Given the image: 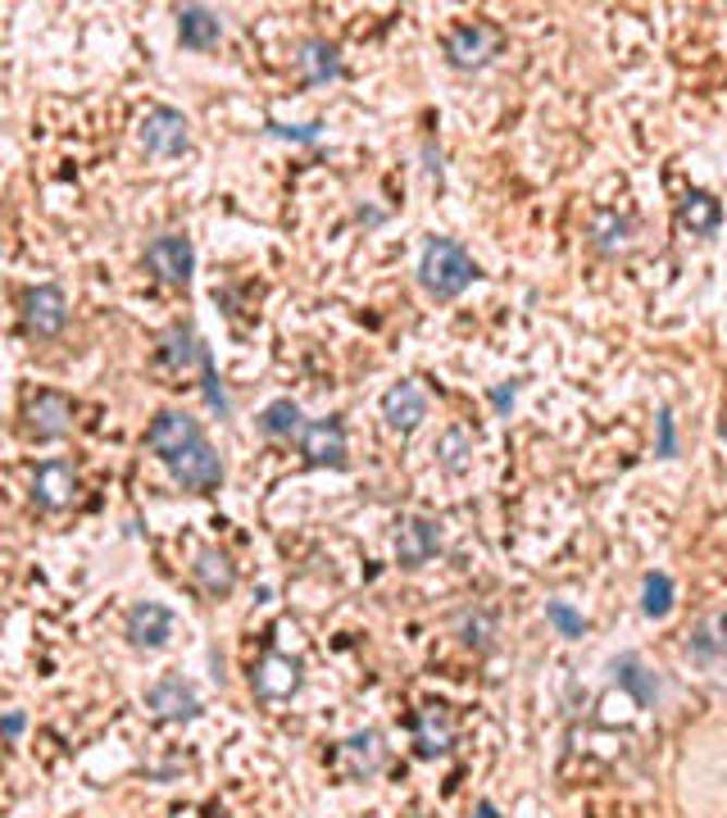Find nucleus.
<instances>
[{
    "label": "nucleus",
    "mask_w": 727,
    "mask_h": 818,
    "mask_svg": "<svg viewBox=\"0 0 727 818\" xmlns=\"http://www.w3.org/2000/svg\"><path fill=\"white\" fill-rule=\"evenodd\" d=\"M637 233V223L628 214H614V210H601L591 219V241L601 246V250H618V246H628Z\"/></svg>",
    "instance_id": "cd10ccee"
},
{
    "label": "nucleus",
    "mask_w": 727,
    "mask_h": 818,
    "mask_svg": "<svg viewBox=\"0 0 727 818\" xmlns=\"http://www.w3.org/2000/svg\"><path fill=\"white\" fill-rule=\"evenodd\" d=\"M192 582L210 600H227L232 592H237V565H232L219 546H200L196 559H192Z\"/></svg>",
    "instance_id": "aec40b11"
},
{
    "label": "nucleus",
    "mask_w": 727,
    "mask_h": 818,
    "mask_svg": "<svg viewBox=\"0 0 727 818\" xmlns=\"http://www.w3.org/2000/svg\"><path fill=\"white\" fill-rule=\"evenodd\" d=\"M428 173L436 177V187H441V150H436L432 141H428Z\"/></svg>",
    "instance_id": "c9c22d12"
},
{
    "label": "nucleus",
    "mask_w": 727,
    "mask_h": 818,
    "mask_svg": "<svg viewBox=\"0 0 727 818\" xmlns=\"http://www.w3.org/2000/svg\"><path fill=\"white\" fill-rule=\"evenodd\" d=\"M409 818H423V814H409Z\"/></svg>",
    "instance_id": "58836bf2"
},
{
    "label": "nucleus",
    "mask_w": 727,
    "mask_h": 818,
    "mask_svg": "<svg viewBox=\"0 0 727 818\" xmlns=\"http://www.w3.org/2000/svg\"><path fill=\"white\" fill-rule=\"evenodd\" d=\"M718 437L727 442V409H723V419H718Z\"/></svg>",
    "instance_id": "4c0bfd02"
},
{
    "label": "nucleus",
    "mask_w": 727,
    "mask_h": 818,
    "mask_svg": "<svg viewBox=\"0 0 727 818\" xmlns=\"http://www.w3.org/2000/svg\"><path fill=\"white\" fill-rule=\"evenodd\" d=\"M641 614L645 619H668L673 614V578L664 569H651L641 578Z\"/></svg>",
    "instance_id": "bb28decb"
},
{
    "label": "nucleus",
    "mask_w": 727,
    "mask_h": 818,
    "mask_svg": "<svg viewBox=\"0 0 727 818\" xmlns=\"http://www.w3.org/2000/svg\"><path fill=\"white\" fill-rule=\"evenodd\" d=\"M486 400H491V409H496L501 419H509V409L518 400V387H514V382H505V387H486Z\"/></svg>",
    "instance_id": "72a5a7b5"
},
{
    "label": "nucleus",
    "mask_w": 727,
    "mask_h": 818,
    "mask_svg": "<svg viewBox=\"0 0 727 818\" xmlns=\"http://www.w3.org/2000/svg\"><path fill=\"white\" fill-rule=\"evenodd\" d=\"M473 818H501V809L491 805V801H478V805H473Z\"/></svg>",
    "instance_id": "e433bc0d"
},
{
    "label": "nucleus",
    "mask_w": 727,
    "mask_h": 818,
    "mask_svg": "<svg viewBox=\"0 0 727 818\" xmlns=\"http://www.w3.org/2000/svg\"><path fill=\"white\" fill-rule=\"evenodd\" d=\"M141 264L150 269L155 283L187 292V287H192V273H196V246H192L187 233H164V237L146 241Z\"/></svg>",
    "instance_id": "7ed1b4c3"
},
{
    "label": "nucleus",
    "mask_w": 727,
    "mask_h": 818,
    "mask_svg": "<svg viewBox=\"0 0 727 818\" xmlns=\"http://www.w3.org/2000/svg\"><path fill=\"white\" fill-rule=\"evenodd\" d=\"M687 655L695 664H718L727 655V609L710 614V619H700L695 632L687 636Z\"/></svg>",
    "instance_id": "393cba45"
},
{
    "label": "nucleus",
    "mask_w": 727,
    "mask_h": 818,
    "mask_svg": "<svg viewBox=\"0 0 727 818\" xmlns=\"http://www.w3.org/2000/svg\"><path fill=\"white\" fill-rule=\"evenodd\" d=\"M300 682H305L300 659L296 655H282V650H269L264 659L255 664V673H250V686H255L259 701H292L300 692Z\"/></svg>",
    "instance_id": "ddd939ff"
},
{
    "label": "nucleus",
    "mask_w": 727,
    "mask_h": 818,
    "mask_svg": "<svg viewBox=\"0 0 727 818\" xmlns=\"http://www.w3.org/2000/svg\"><path fill=\"white\" fill-rule=\"evenodd\" d=\"M255 427L264 432L269 442H292V437H300V427H305V414H300V405H296L292 396H278V400H269L264 409H259Z\"/></svg>",
    "instance_id": "b1692460"
},
{
    "label": "nucleus",
    "mask_w": 727,
    "mask_h": 818,
    "mask_svg": "<svg viewBox=\"0 0 727 818\" xmlns=\"http://www.w3.org/2000/svg\"><path fill=\"white\" fill-rule=\"evenodd\" d=\"M146 709L155 714V719H164V723H187L200 714V696H196V686L187 678H177V673H164V678H155L146 686Z\"/></svg>",
    "instance_id": "9d476101"
},
{
    "label": "nucleus",
    "mask_w": 727,
    "mask_h": 818,
    "mask_svg": "<svg viewBox=\"0 0 727 818\" xmlns=\"http://www.w3.org/2000/svg\"><path fill=\"white\" fill-rule=\"evenodd\" d=\"M264 133H269V137H278V141L315 146V141L323 137V123H278V119H269V123H264Z\"/></svg>",
    "instance_id": "2f4dec72"
},
{
    "label": "nucleus",
    "mask_w": 727,
    "mask_h": 818,
    "mask_svg": "<svg viewBox=\"0 0 727 818\" xmlns=\"http://www.w3.org/2000/svg\"><path fill=\"white\" fill-rule=\"evenodd\" d=\"M655 427H660V446H655V455H660V459H673V455H678V432H673V409H660Z\"/></svg>",
    "instance_id": "473e14b6"
},
{
    "label": "nucleus",
    "mask_w": 727,
    "mask_h": 818,
    "mask_svg": "<svg viewBox=\"0 0 727 818\" xmlns=\"http://www.w3.org/2000/svg\"><path fill=\"white\" fill-rule=\"evenodd\" d=\"M0 255H5V246H0Z\"/></svg>",
    "instance_id": "ea45409f"
},
{
    "label": "nucleus",
    "mask_w": 727,
    "mask_h": 818,
    "mask_svg": "<svg viewBox=\"0 0 727 818\" xmlns=\"http://www.w3.org/2000/svg\"><path fill=\"white\" fill-rule=\"evenodd\" d=\"M23 327H28L33 337H41V342L60 337V332L69 327V296L56 283L23 292Z\"/></svg>",
    "instance_id": "9b49d317"
},
{
    "label": "nucleus",
    "mask_w": 727,
    "mask_h": 818,
    "mask_svg": "<svg viewBox=\"0 0 727 818\" xmlns=\"http://www.w3.org/2000/svg\"><path fill=\"white\" fill-rule=\"evenodd\" d=\"M609 673H614V682L623 686V692H628L641 709H655L660 705V678H655V669L651 664H645L641 655H614L609 659Z\"/></svg>",
    "instance_id": "412c9836"
},
{
    "label": "nucleus",
    "mask_w": 727,
    "mask_h": 818,
    "mask_svg": "<svg viewBox=\"0 0 727 818\" xmlns=\"http://www.w3.org/2000/svg\"><path fill=\"white\" fill-rule=\"evenodd\" d=\"M77 496V469L69 459H46V464L33 473V505L46 509V515H60L69 509Z\"/></svg>",
    "instance_id": "dca6fc26"
},
{
    "label": "nucleus",
    "mask_w": 727,
    "mask_h": 818,
    "mask_svg": "<svg viewBox=\"0 0 727 818\" xmlns=\"http://www.w3.org/2000/svg\"><path fill=\"white\" fill-rule=\"evenodd\" d=\"M436 464L446 469V473H469V464H473V437L464 427H446L441 432V442H436Z\"/></svg>",
    "instance_id": "a878e982"
},
{
    "label": "nucleus",
    "mask_w": 727,
    "mask_h": 818,
    "mask_svg": "<svg viewBox=\"0 0 727 818\" xmlns=\"http://www.w3.org/2000/svg\"><path fill=\"white\" fill-rule=\"evenodd\" d=\"M200 442H205V427H200V419L187 414V409H160L146 427V450L155 459H164V464H173L177 455H187Z\"/></svg>",
    "instance_id": "39448f33"
},
{
    "label": "nucleus",
    "mask_w": 727,
    "mask_h": 818,
    "mask_svg": "<svg viewBox=\"0 0 727 818\" xmlns=\"http://www.w3.org/2000/svg\"><path fill=\"white\" fill-rule=\"evenodd\" d=\"M300 455H305V464L309 469H346V423L328 414V419H315V423H305L300 427Z\"/></svg>",
    "instance_id": "0eeeda50"
},
{
    "label": "nucleus",
    "mask_w": 727,
    "mask_h": 818,
    "mask_svg": "<svg viewBox=\"0 0 727 818\" xmlns=\"http://www.w3.org/2000/svg\"><path fill=\"white\" fill-rule=\"evenodd\" d=\"M441 50H446V64H451V69L478 73V69H486V64L505 50V33L496 28V23L473 18V23H459V28H451V33H446V46H441Z\"/></svg>",
    "instance_id": "f03ea898"
},
{
    "label": "nucleus",
    "mask_w": 727,
    "mask_h": 818,
    "mask_svg": "<svg viewBox=\"0 0 727 818\" xmlns=\"http://www.w3.org/2000/svg\"><path fill=\"white\" fill-rule=\"evenodd\" d=\"M459 632H464V642H469L473 650H491L496 646V619H491V614H469V619L459 623Z\"/></svg>",
    "instance_id": "7c9ffc66"
},
{
    "label": "nucleus",
    "mask_w": 727,
    "mask_h": 818,
    "mask_svg": "<svg viewBox=\"0 0 727 818\" xmlns=\"http://www.w3.org/2000/svg\"><path fill=\"white\" fill-rule=\"evenodd\" d=\"M378 409H382V419H386V427H392V432L414 437V432L423 427V419H428V396L419 392V382L401 377V382H392V387L382 392Z\"/></svg>",
    "instance_id": "4468645a"
},
{
    "label": "nucleus",
    "mask_w": 727,
    "mask_h": 818,
    "mask_svg": "<svg viewBox=\"0 0 727 818\" xmlns=\"http://www.w3.org/2000/svg\"><path fill=\"white\" fill-rule=\"evenodd\" d=\"M678 227H682V233H691V237H705V241L718 237V227H723V205H718V196L691 187V191L678 200Z\"/></svg>",
    "instance_id": "4be33fe9"
},
{
    "label": "nucleus",
    "mask_w": 727,
    "mask_h": 818,
    "mask_svg": "<svg viewBox=\"0 0 727 818\" xmlns=\"http://www.w3.org/2000/svg\"><path fill=\"white\" fill-rule=\"evenodd\" d=\"M23 732H28V714H23V709L0 714V741H19Z\"/></svg>",
    "instance_id": "f704fd0d"
},
{
    "label": "nucleus",
    "mask_w": 727,
    "mask_h": 818,
    "mask_svg": "<svg viewBox=\"0 0 727 818\" xmlns=\"http://www.w3.org/2000/svg\"><path fill=\"white\" fill-rule=\"evenodd\" d=\"M123 636L133 650H164L173 636V609L160 600H137L123 614Z\"/></svg>",
    "instance_id": "6e6552de"
},
{
    "label": "nucleus",
    "mask_w": 727,
    "mask_h": 818,
    "mask_svg": "<svg viewBox=\"0 0 727 818\" xmlns=\"http://www.w3.org/2000/svg\"><path fill=\"white\" fill-rule=\"evenodd\" d=\"M296 69H300V83L305 87H328V83H342L346 78V64H342V46L328 41V37H305L296 50Z\"/></svg>",
    "instance_id": "2eb2a0df"
},
{
    "label": "nucleus",
    "mask_w": 727,
    "mask_h": 818,
    "mask_svg": "<svg viewBox=\"0 0 727 818\" xmlns=\"http://www.w3.org/2000/svg\"><path fill=\"white\" fill-rule=\"evenodd\" d=\"M382 764H386V746H382V736H378L373 728L346 736L342 746H336V755H332L336 778H346V782H369V778H378Z\"/></svg>",
    "instance_id": "1a4fd4ad"
},
{
    "label": "nucleus",
    "mask_w": 727,
    "mask_h": 818,
    "mask_svg": "<svg viewBox=\"0 0 727 818\" xmlns=\"http://www.w3.org/2000/svg\"><path fill=\"white\" fill-rule=\"evenodd\" d=\"M141 150L155 160H177L192 150V123L173 106H150L141 119Z\"/></svg>",
    "instance_id": "20e7f679"
},
{
    "label": "nucleus",
    "mask_w": 727,
    "mask_h": 818,
    "mask_svg": "<svg viewBox=\"0 0 727 818\" xmlns=\"http://www.w3.org/2000/svg\"><path fill=\"white\" fill-rule=\"evenodd\" d=\"M73 423H77V405L64 392H37L23 405V427H28V437H37V442L73 437Z\"/></svg>",
    "instance_id": "423d86ee"
},
{
    "label": "nucleus",
    "mask_w": 727,
    "mask_h": 818,
    "mask_svg": "<svg viewBox=\"0 0 727 818\" xmlns=\"http://www.w3.org/2000/svg\"><path fill=\"white\" fill-rule=\"evenodd\" d=\"M200 396H205V405L214 409L219 419H232V400H227V387H223V377H219V369H214V350L205 346V355H200Z\"/></svg>",
    "instance_id": "c85d7f7f"
},
{
    "label": "nucleus",
    "mask_w": 727,
    "mask_h": 818,
    "mask_svg": "<svg viewBox=\"0 0 727 818\" xmlns=\"http://www.w3.org/2000/svg\"><path fill=\"white\" fill-rule=\"evenodd\" d=\"M482 277L478 260L455 237H428L419 255V287L432 300H459Z\"/></svg>",
    "instance_id": "f257e3e1"
},
{
    "label": "nucleus",
    "mask_w": 727,
    "mask_h": 818,
    "mask_svg": "<svg viewBox=\"0 0 727 818\" xmlns=\"http://www.w3.org/2000/svg\"><path fill=\"white\" fill-rule=\"evenodd\" d=\"M414 751L419 759H441L455 751V719L446 705H423L414 714Z\"/></svg>",
    "instance_id": "a211bd4d"
},
{
    "label": "nucleus",
    "mask_w": 727,
    "mask_h": 818,
    "mask_svg": "<svg viewBox=\"0 0 727 818\" xmlns=\"http://www.w3.org/2000/svg\"><path fill=\"white\" fill-rule=\"evenodd\" d=\"M545 619H551V628L559 636H568V642H582L587 636V619L568 600H545Z\"/></svg>",
    "instance_id": "c756f323"
},
{
    "label": "nucleus",
    "mask_w": 727,
    "mask_h": 818,
    "mask_svg": "<svg viewBox=\"0 0 727 818\" xmlns=\"http://www.w3.org/2000/svg\"><path fill=\"white\" fill-rule=\"evenodd\" d=\"M200 355H205V342L192 323H169L160 337H155V360L169 373H187L192 364H200Z\"/></svg>",
    "instance_id": "6ab92c4d"
},
{
    "label": "nucleus",
    "mask_w": 727,
    "mask_h": 818,
    "mask_svg": "<svg viewBox=\"0 0 727 818\" xmlns=\"http://www.w3.org/2000/svg\"><path fill=\"white\" fill-rule=\"evenodd\" d=\"M169 478H173V487L182 492H196V496H210L219 482H223V459L210 442H200L192 446L187 455H177L173 464H169Z\"/></svg>",
    "instance_id": "f8f14e48"
},
{
    "label": "nucleus",
    "mask_w": 727,
    "mask_h": 818,
    "mask_svg": "<svg viewBox=\"0 0 727 818\" xmlns=\"http://www.w3.org/2000/svg\"><path fill=\"white\" fill-rule=\"evenodd\" d=\"M436 550H441V523L436 519L409 515V519L396 523V559H401V569H423Z\"/></svg>",
    "instance_id": "f3484780"
},
{
    "label": "nucleus",
    "mask_w": 727,
    "mask_h": 818,
    "mask_svg": "<svg viewBox=\"0 0 727 818\" xmlns=\"http://www.w3.org/2000/svg\"><path fill=\"white\" fill-rule=\"evenodd\" d=\"M177 41L182 50H214L223 41V18L210 5H182L177 10Z\"/></svg>",
    "instance_id": "5701e85b"
}]
</instances>
